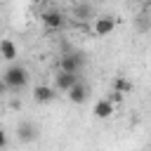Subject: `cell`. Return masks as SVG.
<instances>
[{
    "instance_id": "6da1fadb",
    "label": "cell",
    "mask_w": 151,
    "mask_h": 151,
    "mask_svg": "<svg viewBox=\"0 0 151 151\" xmlns=\"http://www.w3.org/2000/svg\"><path fill=\"white\" fill-rule=\"evenodd\" d=\"M2 83L9 87V92H19V90H24V87L28 85V71H26V66H21V64H12V66H7L5 73H2Z\"/></svg>"
},
{
    "instance_id": "7a4b0ae2",
    "label": "cell",
    "mask_w": 151,
    "mask_h": 151,
    "mask_svg": "<svg viewBox=\"0 0 151 151\" xmlns=\"http://www.w3.org/2000/svg\"><path fill=\"white\" fill-rule=\"evenodd\" d=\"M83 66H85V57H83L80 52H68V54H64V57L59 59V71H64V73H76V76H80Z\"/></svg>"
},
{
    "instance_id": "3957f363",
    "label": "cell",
    "mask_w": 151,
    "mask_h": 151,
    "mask_svg": "<svg viewBox=\"0 0 151 151\" xmlns=\"http://www.w3.org/2000/svg\"><path fill=\"white\" fill-rule=\"evenodd\" d=\"M78 83H80V76H76V73H64V71H59V73L54 76V90L66 92V94H68Z\"/></svg>"
},
{
    "instance_id": "277c9868",
    "label": "cell",
    "mask_w": 151,
    "mask_h": 151,
    "mask_svg": "<svg viewBox=\"0 0 151 151\" xmlns=\"http://www.w3.org/2000/svg\"><path fill=\"white\" fill-rule=\"evenodd\" d=\"M17 137H19V142L31 144V142H35V139L40 137V130H38V125H35V123L24 120V123H19V125H17Z\"/></svg>"
},
{
    "instance_id": "5b68a950",
    "label": "cell",
    "mask_w": 151,
    "mask_h": 151,
    "mask_svg": "<svg viewBox=\"0 0 151 151\" xmlns=\"http://www.w3.org/2000/svg\"><path fill=\"white\" fill-rule=\"evenodd\" d=\"M40 19H42L45 28H50V31H59V28L66 24V17H64L61 9H47V12H42Z\"/></svg>"
},
{
    "instance_id": "8992f818",
    "label": "cell",
    "mask_w": 151,
    "mask_h": 151,
    "mask_svg": "<svg viewBox=\"0 0 151 151\" xmlns=\"http://www.w3.org/2000/svg\"><path fill=\"white\" fill-rule=\"evenodd\" d=\"M71 14H73V19H78V21L97 19V9H94V5H87V2H76L73 9H71Z\"/></svg>"
},
{
    "instance_id": "52a82bcc",
    "label": "cell",
    "mask_w": 151,
    "mask_h": 151,
    "mask_svg": "<svg viewBox=\"0 0 151 151\" xmlns=\"http://www.w3.org/2000/svg\"><path fill=\"white\" fill-rule=\"evenodd\" d=\"M113 28H116V19H113V17H109V14L97 17V19H94V26H92V31H94L99 38H104V35L113 33Z\"/></svg>"
},
{
    "instance_id": "ba28073f",
    "label": "cell",
    "mask_w": 151,
    "mask_h": 151,
    "mask_svg": "<svg viewBox=\"0 0 151 151\" xmlns=\"http://www.w3.org/2000/svg\"><path fill=\"white\" fill-rule=\"evenodd\" d=\"M54 99H57V90L52 85H38L33 90V101L35 104H50Z\"/></svg>"
},
{
    "instance_id": "9c48e42d",
    "label": "cell",
    "mask_w": 151,
    "mask_h": 151,
    "mask_svg": "<svg viewBox=\"0 0 151 151\" xmlns=\"http://www.w3.org/2000/svg\"><path fill=\"white\" fill-rule=\"evenodd\" d=\"M113 111H116V106L104 97V99H99V101H94V109H92V113H94V118H99V120H106V118H111L113 116Z\"/></svg>"
},
{
    "instance_id": "30bf717a",
    "label": "cell",
    "mask_w": 151,
    "mask_h": 151,
    "mask_svg": "<svg viewBox=\"0 0 151 151\" xmlns=\"http://www.w3.org/2000/svg\"><path fill=\"white\" fill-rule=\"evenodd\" d=\"M87 97H90V90H87V85H85L83 80L68 92V101H71V104H85Z\"/></svg>"
},
{
    "instance_id": "8fae6325",
    "label": "cell",
    "mask_w": 151,
    "mask_h": 151,
    "mask_svg": "<svg viewBox=\"0 0 151 151\" xmlns=\"http://www.w3.org/2000/svg\"><path fill=\"white\" fill-rule=\"evenodd\" d=\"M0 57H2L5 61H14V59L19 57V50H17V45H14L9 38H2V40H0Z\"/></svg>"
},
{
    "instance_id": "7c38bea8",
    "label": "cell",
    "mask_w": 151,
    "mask_h": 151,
    "mask_svg": "<svg viewBox=\"0 0 151 151\" xmlns=\"http://www.w3.org/2000/svg\"><path fill=\"white\" fill-rule=\"evenodd\" d=\"M113 92H120V94L125 97L127 92H132V83L125 80V78H116V80H113Z\"/></svg>"
},
{
    "instance_id": "4fadbf2b",
    "label": "cell",
    "mask_w": 151,
    "mask_h": 151,
    "mask_svg": "<svg viewBox=\"0 0 151 151\" xmlns=\"http://www.w3.org/2000/svg\"><path fill=\"white\" fill-rule=\"evenodd\" d=\"M106 99H109V101H111V104H113V106H116V104H118V101H123V94H120V92H113V90H111V92H109V97H106Z\"/></svg>"
},
{
    "instance_id": "5bb4252c",
    "label": "cell",
    "mask_w": 151,
    "mask_h": 151,
    "mask_svg": "<svg viewBox=\"0 0 151 151\" xmlns=\"http://www.w3.org/2000/svg\"><path fill=\"white\" fill-rule=\"evenodd\" d=\"M137 26H139V28H142V31H146V28H151V21H149V19H144V17H142V19H137Z\"/></svg>"
},
{
    "instance_id": "9a60e30c",
    "label": "cell",
    "mask_w": 151,
    "mask_h": 151,
    "mask_svg": "<svg viewBox=\"0 0 151 151\" xmlns=\"http://www.w3.org/2000/svg\"><path fill=\"white\" fill-rule=\"evenodd\" d=\"M2 149H7V132L0 127V151H2Z\"/></svg>"
},
{
    "instance_id": "2e32d148",
    "label": "cell",
    "mask_w": 151,
    "mask_h": 151,
    "mask_svg": "<svg viewBox=\"0 0 151 151\" xmlns=\"http://www.w3.org/2000/svg\"><path fill=\"white\" fill-rule=\"evenodd\" d=\"M9 106H12V109H21V101H19V99H12Z\"/></svg>"
},
{
    "instance_id": "e0dca14e",
    "label": "cell",
    "mask_w": 151,
    "mask_h": 151,
    "mask_svg": "<svg viewBox=\"0 0 151 151\" xmlns=\"http://www.w3.org/2000/svg\"><path fill=\"white\" fill-rule=\"evenodd\" d=\"M5 92H9V87H7V85L0 80V94H5Z\"/></svg>"
},
{
    "instance_id": "ac0fdd59",
    "label": "cell",
    "mask_w": 151,
    "mask_h": 151,
    "mask_svg": "<svg viewBox=\"0 0 151 151\" xmlns=\"http://www.w3.org/2000/svg\"><path fill=\"white\" fill-rule=\"evenodd\" d=\"M149 151H151V144H149Z\"/></svg>"
}]
</instances>
